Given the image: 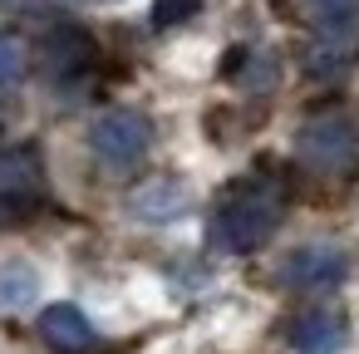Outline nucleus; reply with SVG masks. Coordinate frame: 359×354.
I'll return each instance as SVG.
<instances>
[{"instance_id": "nucleus-1", "label": "nucleus", "mask_w": 359, "mask_h": 354, "mask_svg": "<svg viewBox=\"0 0 359 354\" xmlns=\"http://www.w3.org/2000/svg\"><path fill=\"white\" fill-rule=\"evenodd\" d=\"M280 212H285L280 187L266 182V177H246V182H236V187L222 192V202L212 212V241L222 251H236V256L256 251V246H266L276 236Z\"/></svg>"}, {"instance_id": "nucleus-2", "label": "nucleus", "mask_w": 359, "mask_h": 354, "mask_svg": "<svg viewBox=\"0 0 359 354\" xmlns=\"http://www.w3.org/2000/svg\"><path fill=\"white\" fill-rule=\"evenodd\" d=\"M315 20V50H310V74L320 84L344 79L359 50V0H305Z\"/></svg>"}, {"instance_id": "nucleus-3", "label": "nucleus", "mask_w": 359, "mask_h": 354, "mask_svg": "<svg viewBox=\"0 0 359 354\" xmlns=\"http://www.w3.org/2000/svg\"><path fill=\"white\" fill-rule=\"evenodd\" d=\"M295 158L305 168H315L320 177H344L359 163V128L344 114H310L295 133Z\"/></svg>"}, {"instance_id": "nucleus-4", "label": "nucleus", "mask_w": 359, "mask_h": 354, "mask_svg": "<svg viewBox=\"0 0 359 354\" xmlns=\"http://www.w3.org/2000/svg\"><path fill=\"white\" fill-rule=\"evenodd\" d=\"M89 148L99 153V163H109V168H138L143 158H148V148H153V123H148V114H138V109H109V114H99L94 118V128H89Z\"/></svg>"}, {"instance_id": "nucleus-5", "label": "nucleus", "mask_w": 359, "mask_h": 354, "mask_svg": "<svg viewBox=\"0 0 359 354\" xmlns=\"http://www.w3.org/2000/svg\"><path fill=\"white\" fill-rule=\"evenodd\" d=\"M344 275H349V251L334 241H305L285 251L276 266V280L285 290H334Z\"/></svg>"}, {"instance_id": "nucleus-6", "label": "nucleus", "mask_w": 359, "mask_h": 354, "mask_svg": "<svg viewBox=\"0 0 359 354\" xmlns=\"http://www.w3.org/2000/svg\"><path fill=\"white\" fill-rule=\"evenodd\" d=\"M187 207H192V192L177 177H158V182H148V187H138L128 197V212L138 222H177Z\"/></svg>"}, {"instance_id": "nucleus-7", "label": "nucleus", "mask_w": 359, "mask_h": 354, "mask_svg": "<svg viewBox=\"0 0 359 354\" xmlns=\"http://www.w3.org/2000/svg\"><path fill=\"white\" fill-rule=\"evenodd\" d=\"M40 334H45L55 349H84V344H94V339H99L94 320H89L79 305H69V300H60V305H45V310H40Z\"/></svg>"}, {"instance_id": "nucleus-8", "label": "nucleus", "mask_w": 359, "mask_h": 354, "mask_svg": "<svg viewBox=\"0 0 359 354\" xmlns=\"http://www.w3.org/2000/svg\"><path fill=\"white\" fill-rule=\"evenodd\" d=\"M344 320L334 315V310H310V315H300L295 325H290V344L300 349V354H334L339 344H344Z\"/></svg>"}, {"instance_id": "nucleus-9", "label": "nucleus", "mask_w": 359, "mask_h": 354, "mask_svg": "<svg viewBox=\"0 0 359 354\" xmlns=\"http://www.w3.org/2000/svg\"><path fill=\"white\" fill-rule=\"evenodd\" d=\"M40 300V271L30 266V261H20V256H11V261H0V310H30Z\"/></svg>"}, {"instance_id": "nucleus-10", "label": "nucleus", "mask_w": 359, "mask_h": 354, "mask_svg": "<svg viewBox=\"0 0 359 354\" xmlns=\"http://www.w3.org/2000/svg\"><path fill=\"white\" fill-rule=\"evenodd\" d=\"M45 60H50L60 74H74V69H84V64L94 60V45H89L84 30L60 25V30H50V40H45Z\"/></svg>"}, {"instance_id": "nucleus-11", "label": "nucleus", "mask_w": 359, "mask_h": 354, "mask_svg": "<svg viewBox=\"0 0 359 354\" xmlns=\"http://www.w3.org/2000/svg\"><path fill=\"white\" fill-rule=\"evenodd\" d=\"M20 79H25V50L15 35L0 30V89H15Z\"/></svg>"}, {"instance_id": "nucleus-12", "label": "nucleus", "mask_w": 359, "mask_h": 354, "mask_svg": "<svg viewBox=\"0 0 359 354\" xmlns=\"http://www.w3.org/2000/svg\"><path fill=\"white\" fill-rule=\"evenodd\" d=\"M197 11H202V0H153V25L172 30V25H187Z\"/></svg>"}, {"instance_id": "nucleus-13", "label": "nucleus", "mask_w": 359, "mask_h": 354, "mask_svg": "<svg viewBox=\"0 0 359 354\" xmlns=\"http://www.w3.org/2000/svg\"><path fill=\"white\" fill-rule=\"evenodd\" d=\"M20 217H30V202H20L15 192H0V226H6V222H20Z\"/></svg>"}, {"instance_id": "nucleus-14", "label": "nucleus", "mask_w": 359, "mask_h": 354, "mask_svg": "<svg viewBox=\"0 0 359 354\" xmlns=\"http://www.w3.org/2000/svg\"><path fill=\"white\" fill-rule=\"evenodd\" d=\"M84 6H114V0H84Z\"/></svg>"}]
</instances>
